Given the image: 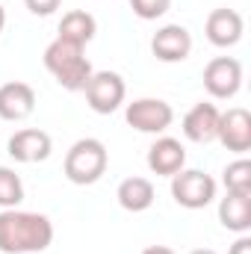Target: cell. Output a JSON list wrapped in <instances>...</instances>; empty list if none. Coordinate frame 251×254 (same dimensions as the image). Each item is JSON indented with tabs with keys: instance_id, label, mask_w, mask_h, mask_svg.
<instances>
[{
	"instance_id": "ba28073f",
	"label": "cell",
	"mask_w": 251,
	"mask_h": 254,
	"mask_svg": "<svg viewBox=\"0 0 251 254\" xmlns=\"http://www.w3.org/2000/svg\"><path fill=\"white\" fill-rule=\"evenodd\" d=\"M216 139L234 151V154H249L251 151V113L243 107H231L225 113H219V130Z\"/></svg>"
},
{
	"instance_id": "7c38bea8",
	"label": "cell",
	"mask_w": 251,
	"mask_h": 254,
	"mask_svg": "<svg viewBox=\"0 0 251 254\" xmlns=\"http://www.w3.org/2000/svg\"><path fill=\"white\" fill-rule=\"evenodd\" d=\"M187 166V148L175 136H160L148 148V169L160 178H172Z\"/></svg>"
},
{
	"instance_id": "9a60e30c",
	"label": "cell",
	"mask_w": 251,
	"mask_h": 254,
	"mask_svg": "<svg viewBox=\"0 0 251 254\" xmlns=\"http://www.w3.org/2000/svg\"><path fill=\"white\" fill-rule=\"evenodd\" d=\"M219 222L234 234L251 231V192H228L219 201Z\"/></svg>"
},
{
	"instance_id": "e0dca14e",
	"label": "cell",
	"mask_w": 251,
	"mask_h": 254,
	"mask_svg": "<svg viewBox=\"0 0 251 254\" xmlns=\"http://www.w3.org/2000/svg\"><path fill=\"white\" fill-rule=\"evenodd\" d=\"M116 198H119V204L125 207L127 213H145L154 204L157 192H154V184L148 178H127V181L119 184Z\"/></svg>"
},
{
	"instance_id": "d6986e66",
	"label": "cell",
	"mask_w": 251,
	"mask_h": 254,
	"mask_svg": "<svg viewBox=\"0 0 251 254\" xmlns=\"http://www.w3.org/2000/svg\"><path fill=\"white\" fill-rule=\"evenodd\" d=\"M222 184L228 192H251V160L240 157L228 163V169L222 172Z\"/></svg>"
},
{
	"instance_id": "ffe728a7",
	"label": "cell",
	"mask_w": 251,
	"mask_h": 254,
	"mask_svg": "<svg viewBox=\"0 0 251 254\" xmlns=\"http://www.w3.org/2000/svg\"><path fill=\"white\" fill-rule=\"evenodd\" d=\"M130 9L142 21H157L172 9V0H130Z\"/></svg>"
},
{
	"instance_id": "5b68a950",
	"label": "cell",
	"mask_w": 251,
	"mask_h": 254,
	"mask_svg": "<svg viewBox=\"0 0 251 254\" xmlns=\"http://www.w3.org/2000/svg\"><path fill=\"white\" fill-rule=\"evenodd\" d=\"M83 92H86V104H89L92 113L110 116V113H116L125 104L127 86L119 71H92V77H89Z\"/></svg>"
},
{
	"instance_id": "7a4b0ae2",
	"label": "cell",
	"mask_w": 251,
	"mask_h": 254,
	"mask_svg": "<svg viewBox=\"0 0 251 254\" xmlns=\"http://www.w3.org/2000/svg\"><path fill=\"white\" fill-rule=\"evenodd\" d=\"M45 68L57 77V83L65 92H83L92 71H95L89 57H86V48L68 45L63 39H54L45 48Z\"/></svg>"
},
{
	"instance_id": "44dd1931",
	"label": "cell",
	"mask_w": 251,
	"mask_h": 254,
	"mask_svg": "<svg viewBox=\"0 0 251 254\" xmlns=\"http://www.w3.org/2000/svg\"><path fill=\"white\" fill-rule=\"evenodd\" d=\"M24 3H27V9H30L33 15L48 18V15H54V12L60 9V3H63V0H24Z\"/></svg>"
},
{
	"instance_id": "3957f363",
	"label": "cell",
	"mask_w": 251,
	"mask_h": 254,
	"mask_svg": "<svg viewBox=\"0 0 251 254\" xmlns=\"http://www.w3.org/2000/svg\"><path fill=\"white\" fill-rule=\"evenodd\" d=\"M107 166H110L107 145L95 136H86V139H77L68 148L63 172L74 187H92L107 175Z\"/></svg>"
},
{
	"instance_id": "cb8c5ba5",
	"label": "cell",
	"mask_w": 251,
	"mask_h": 254,
	"mask_svg": "<svg viewBox=\"0 0 251 254\" xmlns=\"http://www.w3.org/2000/svg\"><path fill=\"white\" fill-rule=\"evenodd\" d=\"M3 27H6V9L0 6V33H3Z\"/></svg>"
},
{
	"instance_id": "7402d4cb",
	"label": "cell",
	"mask_w": 251,
	"mask_h": 254,
	"mask_svg": "<svg viewBox=\"0 0 251 254\" xmlns=\"http://www.w3.org/2000/svg\"><path fill=\"white\" fill-rule=\"evenodd\" d=\"M228 254H251V237L249 234H240V240L231 246V252Z\"/></svg>"
},
{
	"instance_id": "5bb4252c",
	"label": "cell",
	"mask_w": 251,
	"mask_h": 254,
	"mask_svg": "<svg viewBox=\"0 0 251 254\" xmlns=\"http://www.w3.org/2000/svg\"><path fill=\"white\" fill-rule=\"evenodd\" d=\"M216 130H219V107L216 104H195L184 116V136L195 145H210L216 142Z\"/></svg>"
},
{
	"instance_id": "4fadbf2b",
	"label": "cell",
	"mask_w": 251,
	"mask_h": 254,
	"mask_svg": "<svg viewBox=\"0 0 251 254\" xmlns=\"http://www.w3.org/2000/svg\"><path fill=\"white\" fill-rule=\"evenodd\" d=\"M36 110V92L30 83L12 80L0 86V119L3 122H24Z\"/></svg>"
},
{
	"instance_id": "52a82bcc",
	"label": "cell",
	"mask_w": 251,
	"mask_h": 254,
	"mask_svg": "<svg viewBox=\"0 0 251 254\" xmlns=\"http://www.w3.org/2000/svg\"><path fill=\"white\" fill-rule=\"evenodd\" d=\"M204 89L216 101H231L243 89V63L234 57H216L204 65Z\"/></svg>"
},
{
	"instance_id": "8fae6325",
	"label": "cell",
	"mask_w": 251,
	"mask_h": 254,
	"mask_svg": "<svg viewBox=\"0 0 251 254\" xmlns=\"http://www.w3.org/2000/svg\"><path fill=\"white\" fill-rule=\"evenodd\" d=\"M204 33H207L210 45H216V48H234L243 39V33H246V21H243V15L237 9L222 6V9H213L207 15Z\"/></svg>"
},
{
	"instance_id": "2e32d148",
	"label": "cell",
	"mask_w": 251,
	"mask_h": 254,
	"mask_svg": "<svg viewBox=\"0 0 251 254\" xmlns=\"http://www.w3.org/2000/svg\"><path fill=\"white\" fill-rule=\"evenodd\" d=\"M95 33H98L95 15L86 12V9H71V12H65L63 21H60V36L57 39H63L68 45H77V48H86L95 39Z\"/></svg>"
},
{
	"instance_id": "9c48e42d",
	"label": "cell",
	"mask_w": 251,
	"mask_h": 254,
	"mask_svg": "<svg viewBox=\"0 0 251 254\" xmlns=\"http://www.w3.org/2000/svg\"><path fill=\"white\" fill-rule=\"evenodd\" d=\"M6 151L15 163H42V160L51 157L54 139H51V133H45L39 127H24V130L9 136Z\"/></svg>"
},
{
	"instance_id": "603a6c76",
	"label": "cell",
	"mask_w": 251,
	"mask_h": 254,
	"mask_svg": "<svg viewBox=\"0 0 251 254\" xmlns=\"http://www.w3.org/2000/svg\"><path fill=\"white\" fill-rule=\"evenodd\" d=\"M142 254H175V252H172L169 246H148Z\"/></svg>"
},
{
	"instance_id": "6da1fadb",
	"label": "cell",
	"mask_w": 251,
	"mask_h": 254,
	"mask_svg": "<svg viewBox=\"0 0 251 254\" xmlns=\"http://www.w3.org/2000/svg\"><path fill=\"white\" fill-rule=\"evenodd\" d=\"M54 243V222L30 210L0 213V254H39Z\"/></svg>"
},
{
	"instance_id": "8992f818",
	"label": "cell",
	"mask_w": 251,
	"mask_h": 254,
	"mask_svg": "<svg viewBox=\"0 0 251 254\" xmlns=\"http://www.w3.org/2000/svg\"><path fill=\"white\" fill-rule=\"evenodd\" d=\"M127 125L139 133H166L175 122V110L172 104H166L163 98H136L133 104H127L125 110Z\"/></svg>"
},
{
	"instance_id": "d4e9b609",
	"label": "cell",
	"mask_w": 251,
	"mask_h": 254,
	"mask_svg": "<svg viewBox=\"0 0 251 254\" xmlns=\"http://www.w3.org/2000/svg\"><path fill=\"white\" fill-rule=\"evenodd\" d=\"M189 254H216L213 249H195V252H189Z\"/></svg>"
},
{
	"instance_id": "277c9868",
	"label": "cell",
	"mask_w": 251,
	"mask_h": 254,
	"mask_svg": "<svg viewBox=\"0 0 251 254\" xmlns=\"http://www.w3.org/2000/svg\"><path fill=\"white\" fill-rule=\"evenodd\" d=\"M216 181L201 169H181L172 175V198L187 210H204L216 201Z\"/></svg>"
},
{
	"instance_id": "30bf717a",
	"label": "cell",
	"mask_w": 251,
	"mask_h": 254,
	"mask_svg": "<svg viewBox=\"0 0 251 254\" xmlns=\"http://www.w3.org/2000/svg\"><path fill=\"white\" fill-rule=\"evenodd\" d=\"M151 51L160 63H184L192 54V33L184 24H166L154 33L151 39Z\"/></svg>"
},
{
	"instance_id": "ac0fdd59",
	"label": "cell",
	"mask_w": 251,
	"mask_h": 254,
	"mask_svg": "<svg viewBox=\"0 0 251 254\" xmlns=\"http://www.w3.org/2000/svg\"><path fill=\"white\" fill-rule=\"evenodd\" d=\"M24 201V181L15 169L9 166H0V207L3 210H12Z\"/></svg>"
}]
</instances>
